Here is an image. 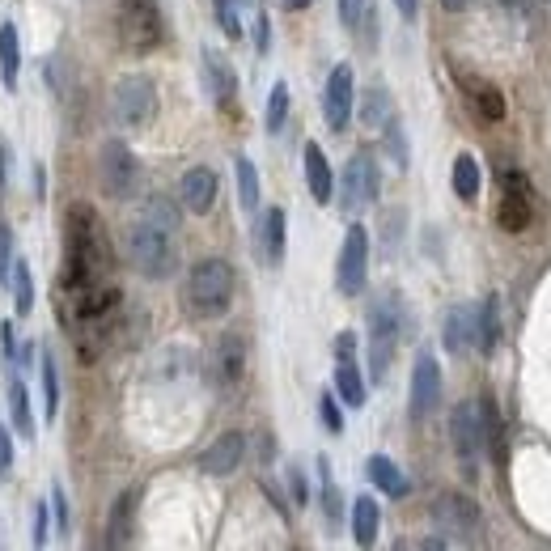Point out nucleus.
Here are the masks:
<instances>
[{
  "label": "nucleus",
  "instance_id": "obj_1",
  "mask_svg": "<svg viewBox=\"0 0 551 551\" xmlns=\"http://www.w3.org/2000/svg\"><path fill=\"white\" fill-rule=\"evenodd\" d=\"M115 255H111V238H106V225L98 221V212L90 204H73L64 217V268H60V310L73 306L77 297L102 289V284H115L111 276Z\"/></svg>",
  "mask_w": 551,
  "mask_h": 551
},
{
  "label": "nucleus",
  "instance_id": "obj_2",
  "mask_svg": "<svg viewBox=\"0 0 551 551\" xmlns=\"http://www.w3.org/2000/svg\"><path fill=\"white\" fill-rule=\"evenodd\" d=\"M128 263L149 276V280H170L174 268H179V246H174V229H162L140 217L128 229Z\"/></svg>",
  "mask_w": 551,
  "mask_h": 551
},
{
  "label": "nucleus",
  "instance_id": "obj_3",
  "mask_svg": "<svg viewBox=\"0 0 551 551\" xmlns=\"http://www.w3.org/2000/svg\"><path fill=\"white\" fill-rule=\"evenodd\" d=\"M234 301V268L225 259H200L187 276V310L195 318H221Z\"/></svg>",
  "mask_w": 551,
  "mask_h": 551
},
{
  "label": "nucleus",
  "instance_id": "obj_4",
  "mask_svg": "<svg viewBox=\"0 0 551 551\" xmlns=\"http://www.w3.org/2000/svg\"><path fill=\"white\" fill-rule=\"evenodd\" d=\"M403 331V301L395 293H378L369 301V378L382 382L399 348Z\"/></svg>",
  "mask_w": 551,
  "mask_h": 551
},
{
  "label": "nucleus",
  "instance_id": "obj_5",
  "mask_svg": "<svg viewBox=\"0 0 551 551\" xmlns=\"http://www.w3.org/2000/svg\"><path fill=\"white\" fill-rule=\"evenodd\" d=\"M115 34H119L123 51H132V56H149V51H157L162 39H166L162 5H157V0H119Z\"/></svg>",
  "mask_w": 551,
  "mask_h": 551
},
{
  "label": "nucleus",
  "instance_id": "obj_6",
  "mask_svg": "<svg viewBox=\"0 0 551 551\" xmlns=\"http://www.w3.org/2000/svg\"><path fill=\"white\" fill-rule=\"evenodd\" d=\"M98 187L111 200H132L140 191V162L123 140H106L98 149Z\"/></svg>",
  "mask_w": 551,
  "mask_h": 551
},
{
  "label": "nucleus",
  "instance_id": "obj_7",
  "mask_svg": "<svg viewBox=\"0 0 551 551\" xmlns=\"http://www.w3.org/2000/svg\"><path fill=\"white\" fill-rule=\"evenodd\" d=\"M378 191H382V170L373 162V153H365V149L352 153L344 166V183H340V208L348 217H357V212H365L378 200Z\"/></svg>",
  "mask_w": 551,
  "mask_h": 551
},
{
  "label": "nucleus",
  "instance_id": "obj_8",
  "mask_svg": "<svg viewBox=\"0 0 551 551\" xmlns=\"http://www.w3.org/2000/svg\"><path fill=\"white\" fill-rule=\"evenodd\" d=\"M157 111V85L149 77H123L111 90V115L119 128H145Z\"/></svg>",
  "mask_w": 551,
  "mask_h": 551
},
{
  "label": "nucleus",
  "instance_id": "obj_9",
  "mask_svg": "<svg viewBox=\"0 0 551 551\" xmlns=\"http://www.w3.org/2000/svg\"><path fill=\"white\" fill-rule=\"evenodd\" d=\"M450 441H454V454L467 471H475L479 454L488 446V429H484V403H458L454 416H450Z\"/></svg>",
  "mask_w": 551,
  "mask_h": 551
},
{
  "label": "nucleus",
  "instance_id": "obj_10",
  "mask_svg": "<svg viewBox=\"0 0 551 551\" xmlns=\"http://www.w3.org/2000/svg\"><path fill=\"white\" fill-rule=\"evenodd\" d=\"M365 276H369V234H365V225H348L340 263H335V289L344 297H357L365 293Z\"/></svg>",
  "mask_w": 551,
  "mask_h": 551
},
{
  "label": "nucleus",
  "instance_id": "obj_11",
  "mask_svg": "<svg viewBox=\"0 0 551 551\" xmlns=\"http://www.w3.org/2000/svg\"><path fill=\"white\" fill-rule=\"evenodd\" d=\"M535 217V191H530L522 170H505L501 174V204H496V225L509 234H522Z\"/></svg>",
  "mask_w": 551,
  "mask_h": 551
},
{
  "label": "nucleus",
  "instance_id": "obj_12",
  "mask_svg": "<svg viewBox=\"0 0 551 551\" xmlns=\"http://www.w3.org/2000/svg\"><path fill=\"white\" fill-rule=\"evenodd\" d=\"M352 98H357V77H352V64H335L323 90V115L331 132H344L352 119Z\"/></svg>",
  "mask_w": 551,
  "mask_h": 551
},
{
  "label": "nucleus",
  "instance_id": "obj_13",
  "mask_svg": "<svg viewBox=\"0 0 551 551\" xmlns=\"http://www.w3.org/2000/svg\"><path fill=\"white\" fill-rule=\"evenodd\" d=\"M437 403H441V365L433 352H420L412 365V420L433 416Z\"/></svg>",
  "mask_w": 551,
  "mask_h": 551
},
{
  "label": "nucleus",
  "instance_id": "obj_14",
  "mask_svg": "<svg viewBox=\"0 0 551 551\" xmlns=\"http://www.w3.org/2000/svg\"><path fill=\"white\" fill-rule=\"evenodd\" d=\"M136 505H140V488H128L115 496L111 518H106V551H132L136 539Z\"/></svg>",
  "mask_w": 551,
  "mask_h": 551
},
{
  "label": "nucleus",
  "instance_id": "obj_15",
  "mask_svg": "<svg viewBox=\"0 0 551 551\" xmlns=\"http://www.w3.org/2000/svg\"><path fill=\"white\" fill-rule=\"evenodd\" d=\"M208 369H212V382L217 386H234L242 378V369H246V340L242 335H234V331L221 335L217 348H212Z\"/></svg>",
  "mask_w": 551,
  "mask_h": 551
},
{
  "label": "nucleus",
  "instance_id": "obj_16",
  "mask_svg": "<svg viewBox=\"0 0 551 551\" xmlns=\"http://www.w3.org/2000/svg\"><path fill=\"white\" fill-rule=\"evenodd\" d=\"M200 68H204V85H208L212 102L225 106V111H229V106H234V98H238V77H234V68H229V60L221 56V51L204 47Z\"/></svg>",
  "mask_w": 551,
  "mask_h": 551
},
{
  "label": "nucleus",
  "instance_id": "obj_17",
  "mask_svg": "<svg viewBox=\"0 0 551 551\" xmlns=\"http://www.w3.org/2000/svg\"><path fill=\"white\" fill-rule=\"evenodd\" d=\"M246 458V437L242 433H221L212 446L200 454V471L204 475H234Z\"/></svg>",
  "mask_w": 551,
  "mask_h": 551
},
{
  "label": "nucleus",
  "instance_id": "obj_18",
  "mask_svg": "<svg viewBox=\"0 0 551 551\" xmlns=\"http://www.w3.org/2000/svg\"><path fill=\"white\" fill-rule=\"evenodd\" d=\"M179 200H183L187 212L204 217V212L217 204V174H212L208 166H191L183 174V183H179Z\"/></svg>",
  "mask_w": 551,
  "mask_h": 551
},
{
  "label": "nucleus",
  "instance_id": "obj_19",
  "mask_svg": "<svg viewBox=\"0 0 551 551\" xmlns=\"http://www.w3.org/2000/svg\"><path fill=\"white\" fill-rule=\"evenodd\" d=\"M462 94H467L471 111L479 123H501L505 119V94L501 85H492L484 77H462Z\"/></svg>",
  "mask_w": 551,
  "mask_h": 551
},
{
  "label": "nucleus",
  "instance_id": "obj_20",
  "mask_svg": "<svg viewBox=\"0 0 551 551\" xmlns=\"http://www.w3.org/2000/svg\"><path fill=\"white\" fill-rule=\"evenodd\" d=\"M284 242H289V217H284V208H268L259 217V259L268 268L284 263Z\"/></svg>",
  "mask_w": 551,
  "mask_h": 551
},
{
  "label": "nucleus",
  "instance_id": "obj_21",
  "mask_svg": "<svg viewBox=\"0 0 551 551\" xmlns=\"http://www.w3.org/2000/svg\"><path fill=\"white\" fill-rule=\"evenodd\" d=\"M441 340H446V348L454 352V357H462L467 348H479V310L454 306L446 314V327H441Z\"/></svg>",
  "mask_w": 551,
  "mask_h": 551
},
{
  "label": "nucleus",
  "instance_id": "obj_22",
  "mask_svg": "<svg viewBox=\"0 0 551 551\" xmlns=\"http://www.w3.org/2000/svg\"><path fill=\"white\" fill-rule=\"evenodd\" d=\"M437 522L450 530V535H475V526H479V513L475 505L467 501V496H458V492H446L437 501Z\"/></svg>",
  "mask_w": 551,
  "mask_h": 551
},
{
  "label": "nucleus",
  "instance_id": "obj_23",
  "mask_svg": "<svg viewBox=\"0 0 551 551\" xmlns=\"http://www.w3.org/2000/svg\"><path fill=\"white\" fill-rule=\"evenodd\" d=\"M378 526H382L378 501H373V496H357V501H352V539H357L361 551L378 543Z\"/></svg>",
  "mask_w": 551,
  "mask_h": 551
},
{
  "label": "nucleus",
  "instance_id": "obj_24",
  "mask_svg": "<svg viewBox=\"0 0 551 551\" xmlns=\"http://www.w3.org/2000/svg\"><path fill=\"white\" fill-rule=\"evenodd\" d=\"M306 183H310V195H314L318 204H331L335 179H331V162H327V153L318 149V145H306Z\"/></svg>",
  "mask_w": 551,
  "mask_h": 551
},
{
  "label": "nucleus",
  "instance_id": "obj_25",
  "mask_svg": "<svg viewBox=\"0 0 551 551\" xmlns=\"http://www.w3.org/2000/svg\"><path fill=\"white\" fill-rule=\"evenodd\" d=\"M365 471H369V479H373V488H382L386 496H395V501H399V496H407V492H412V484H407V475L395 467V462H390L386 454H373L369 462H365Z\"/></svg>",
  "mask_w": 551,
  "mask_h": 551
},
{
  "label": "nucleus",
  "instance_id": "obj_26",
  "mask_svg": "<svg viewBox=\"0 0 551 551\" xmlns=\"http://www.w3.org/2000/svg\"><path fill=\"white\" fill-rule=\"evenodd\" d=\"M9 416H13V429L17 437L34 441V412H30V390L22 378H9Z\"/></svg>",
  "mask_w": 551,
  "mask_h": 551
},
{
  "label": "nucleus",
  "instance_id": "obj_27",
  "mask_svg": "<svg viewBox=\"0 0 551 551\" xmlns=\"http://www.w3.org/2000/svg\"><path fill=\"white\" fill-rule=\"evenodd\" d=\"M17 73H22V39H17L13 22H5L0 26V77H5L9 90L17 85Z\"/></svg>",
  "mask_w": 551,
  "mask_h": 551
},
{
  "label": "nucleus",
  "instance_id": "obj_28",
  "mask_svg": "<svg viewBox=\"0 0 551 551\" xmlns=\"http://www.w3.org/2000/svg\"><path fill=\"white\" fill-rule=\"evenodd\" d=\"M335 390H340V399L348 407H365V378H361V369H357V357L335 365Z\"/></svg>",
  "mask_w": 551,
  "mask_h": 551
},
{
  "label": "nucleus",
  "instance_id": "obj_29",
  "mask_svg": "<svg viewBox=\"0 0 551 551\" xmlns=\"http://www.w3.org/2000/svg\"><path fill=\"white\" fill-rule=\"evenodd\" d=\"M450 183H454L458 200H475V195H479V183H484V179H479V162H475L471 153H458V157H454Z\"/></svg>",
  "mask_w": 551,
  "mask_h": 551
},
{
  "label": "nucleus",
  "instance_id": "obj_30",
  "mask_svg": "<svg viewBox=\"0 0 551 551\" xmlns=\"http://www.w3.org/2000/svg\"><path fill=\"white\" fill-rule=\"evenodd\" d=\"M496 344H501V301L488 297L479 306V352H496Z\"/></svg>",
  "mask_w": 551,
  "mask_h": 551
},
{
  "label": "nucleus",
  "instance_id": "obj_31",
  "mask_svg": "<svg viewBox=\"0 0 551 551\" xmlns=\"http://www.w3.org/2000/svg\"><path fill=\"white\" fill-rule=\"evenodd\" d=\"M39 378H43V412H47V420H56V412H60V373H56V357H51V352H43Z\"/></svg>",
  "mask_w": 551,
  "mask_h": 551
},
{
  "label": "nucleus",
  "instance_id": "obj_32",
  "mask_svg": "<svg viewBox=\"0 0 551 551\" xmlns=\"http://www.w3.org/2000/svg\"><path fill=\"white\" fill-rule=\"evenodd\" d=\"M234 170H238V200L246 212H255L259 208V170H255L251 157H238Z\"/></svg>",
  "mask_w": 551,
  "mask_h": 551
},
{
  "label": "nucleus",
  "instance_id": "obj_33",
  "mask_svg": "<svg viewBox=\"0 0 551 551\" xmlns=\"http://www.w3.org/2000/svg\"><path fill=\"white\" fill-rule=\"evenodd\" d=\"M361 123H365V128H386V123H390V94L382 90V85H373V90L365 94Z\"/></svg>",
  "mask_w": 551,
  "mask_h": 551
},
{
  "label": "nucleus",
  "instance_id": "obj_34",
  "mask_svg": "<svg viewBox=\"0 0 551 551\" xmlns=\"http://www.w3.org/2000/svg\"><path fill=\"white\" fill-rule=\"evenodd\" d=\"M13 297H17V318H26L34 310V276L26 268V259H13Z\"/></svg>",
  "mask_w": 551,
  "mask_h": 551
},
{
  "label": "nucleus",
  "instance_id": "obj_35",
  "mask_svg": "<svg viewBox=\"0 0 551 551\" xmlns=\"http://www.w3.org/2000/svg\"><path fill=\"white\" fill-rule=\"evenodd\" d=\"M284 115H289V85L276 81V85H272V94H268V115H263L268 132H280V128H284Z\"/></svg>",
  "mask_w": 551,
  "mask_h": 551
},
{
  "label": "nucleus",
  "instance_id": "obj_36",
  "mask_svg": "<svg viewBox=\"0 0 551 551\" xmlns=\"http://www.w3.org/2000/svg\"><path fill=\"white\" fill-rule=\"evenodd\" d=\"M318 471H323V509H327V522L335 526V522H340V513H344L340 488H335V479H331V467H327V458H318Z\"/></svg>",
  "mask_w": 551,
  "mask_h": 551
},
{
  "label": "nucleus",
  "instance_id": "obj_37",
  "mask_svg": "<svg viewBox=\"0 0 551 551\" xmlns=\"http://www.w3.org/2000/svg\"><path fill=\"white\" fill-rule=\"evenodd\" d=\"M145 221L162 225V229H179V208H174L170 200H162V195H157V200H149V204H145Z\"/></svg>",
  "mask_w": 551,
  "mask_h": 551
},
{
  "label": "nucleus",
  "instance_id": "obj_38",
  "mask_svg": "<svg viewBox=\"0 0 551 551\" xmlns=\"http://www.w3.org/2000/svg\"><path fill=\"white\" fill-rule=\"evenodd\" d=\"M212 9H217V22L229 39H242V22H238V5L234 0H212Z\"/></svg>",
  "mask_w": 551,
  "mask_h": 551
},
{
  "label": "nucleus",
  "instance_id": "obj_39",
  "mask_svg": "<svg viewBox=\"0 0 551 551\" xmlns=\"http://www.w3.org/2000/svg\"><path fill=\"white\" fill-rule=\"evenodd\" d=\"M318 416H323V424H327L331 433H344V416H340V403L331 399V390L318 395Z\"/></svg>",
  "mask_w": 551,
  "mask_h": 551
},
{
  "label": "nucleus",
  "instance_id": "obj_40",
  "mask_svg": "<svg viewBox=\"0 0 551 551\" xmlns=\"http://www.w3.org/2000/svg\"><path fill=\"white\" fill-rule=\"evenodd\" d=\"M365 13H369V0H340V22H344L348 30H361Z\"/></svg>",
  "mask_w": 551,
  "mask_h": 551
},
{
  "label": "nucleus",
  "instance_id": "obj_41",
  "mask_svg": "<svg viewBox=\"0 0 551 551\" xmlns=\"http://www.w3.org/2000/svg\"><path fill=\"white\" fill-rule=\"evenodd\" d=\"M386 140H390V157H395L399 170H403V166H407V140H403V128H399L395 119L386 123Z\"/></svg>",
  "mask_w": 551,
  "mask_h": 551
},
{
  "label": "nucleus",
  "instance_id": "obj_42",
  "mask_svg": "<svg viewBox=\"0 0 551 551\" xmlns=\"http://www.w3.org/2000/svg\"><path fill=\"white\" fill-rule=\"evenodd\" d=\"M51 509H56V530H60V535H68V526H73V518H68V496H64V488H60V484L51 488Z\"/></svg>",
  "mask_w": 551,
  "mask_h": 551
},
{
  "label": "nucleus",
  "instance_id": "obj_43",
  "mask_svg": "<svg viewBox=\"0 0 551 551\" xmlns=\"http://www.w3.org/2000/svg\"><path fill=\"white\" fill-rule=\"evenodd\" d=\"M9 272H13V238H9V229L0 225V284H5Z\"/></svg>",
  "mask_w": 551,
  "mask_h": 551
},
{
  "label": "nucleus",
  "instance_id": "obj_44",
  "mask_svg": "<svg viewBox=\"0 0 551 551\" xmlns=\"http://www.w3.org/2000/svg\"><path fill=\"white\" fill-rule=\"evenodd\" d=\"M9 471H13V437L0 424V479H9Z\"/></svg>",
  "mask_w": 551,
  "mask_h": 551
},
{
  "label": "nucleus",
  "instance_id": "obj_45",
  "mask_svg": "<svg viewBox=\"0 0 551 551\" xmlns=\"http://www.w3.org/2000/svg\"><path fill=\"white\" fill-rule=\"evenodd\" d=\"M47 501H39V505H34V547H43L47 543Z\"/></svg>",
  "mask_w": 551,
  "mask_h": 551
},
{
  "label": "nucleus",
  "instance_id": "obj_46",
  "mask_svg": "<svg viewBox=\"0 0 551 551\" xmlns=\"http://www.w3.org/2000/svg\"><path fill=\"white\" fill-rule=\"evenodd\" d=\"M352 357H357V335L340 331V340H335V361H352Z\"/></svg>",
  "mask_w": 551,
  "mask_h": 551
},
{
  "label": "nucleus",
  "instance_id": "obj_47",
  "mask_svg": "<svg viewBox=\"0 0 551 551\" xmlns=\"http://www.w3.org/2000/svg\"><path fill=\"white\" fill-rule=\"evenodd\" d=\"M289 488H293V501H297V505H306V501H310V488H306V475H301L297 467L289 471Z\"/></svg>",
  "mask_w": 551,
  "mask_h": 551
},
{
  "label": "nucleus",
  "instance_id": "obj_48",
  "mask_svg": "<svg viewBox=\"0 0 551 551\" xmlns=\"http://www.w3.org/2000/svg\"><path fill=\"white\" fill-rule=\"evenodd\" d=\"M268 39H272V30H268V13H255V43H259V51H268Z\"/></svg>",
  "mask_w": 551,
  "mask_h": 551
},
{
  "label": "nucleus",
  "instance_id": "obj_49",
  "mask_svg": "<svg viewBox=\"0 0 551 551\" xmlns=\"http://www.w3.org/2000/svg\"><path fill=\"white\" fill-rule=\"evenodd\" d=\"M395 9L407 17V22H416V13H420V0H395Z\"/></svg>",
  "mask_w": 551,
  "mask_h": 551
},
{
  "label": "nucleus",
  "instance_id": "obj_50",
  "mask_svg": "<svg viewBox=\"0 0 551 551\" xmlns=\"http://www.w3.org/2000/svg\"><path fill=\"white\" fill-rule=\"evenodd\" d=\"M0 344H5V352H9V357H17V340H13V323H5V327H0Z\"/></svg>",
  "mask_w": 551,
  "mask_h": 551
},
{
  "label": "nucleus",
  "instance_id": "obj_51",
  "mask_svg": "<svg viewBox=\"0 0 551 551\" xmlns=\"http://www.w3.org/2000/svg\"><path fill=\"white\" fill-rule=\"evenodd\" d=\"M280 5L289 9V13H297V9H310V0H280Z\"/></svg>",
  "mask_w": 551,
  "mask_h": 551
},
{
  "label": "nucleus",
  "instance_id": "obj_52",
  "mask_svg": "<svg viewBox=\"0 0 551 551\" xmlns=\"http://www.w3.org/2000/svg\"><path fill=\"white\" fill-rule=\"evenodd\" d=\"M441 5H446L450 13H462V9H467V5H471V0H441Z\"/></svg>",
  "mask_w": 551,
  "mask_h": 551
},
{
  "label": "nucleus",
  "instance_id": "obj_53",
  "mask_svg": "<svg viewBox=\"0 0 551 551\" xmlns=\"http://www.w3.org/2000/svg\"><path fill=\"white\" fill-rule=\"evenodd\" d=\"M0 187H5V145H0Z\"/></svg>",
  "mask_w": 551,
  "mask_h": 551
},
{
  "label": "nucleus",
  "instance_id": "obj_54",
  "mask_svg": "<svg viewBox=\"0 0 551 551\" xmlns=\"http://www.w3.org/2000/svg\"><path fill=\"white\" fill-rule=\"evenodd\" d=\"M505 5H518V9L526 13V9H530V0H505Z\"/></svg>",
  "mask_w": 551,
  "mask_h": 551
},
{
  "label": "nucleus",
  "instance_id": "obj_55",
  "mask_svg": "<svg viewBox=\"0 0 551 551\" xmlns=\"http://www.w3.org/2000/svg\"><path fill=\"white\" fill-rule=\"evenodd\" d=\"M429 551H450V547L446 543H429Z\"/></svg>",
  "mask_w": 551,
  "mask_h": 551
}]
</instances>
